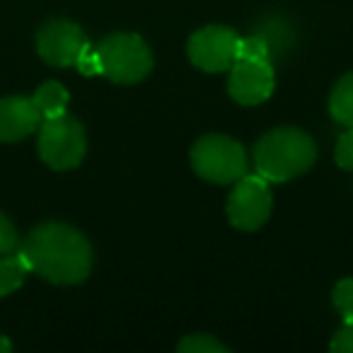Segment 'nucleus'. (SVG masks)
<instances>
[{
  "instance_id": "1",
  "label": "nucleus",
  "mask_w": 353,
  "mask_h": 353,
  "mask_svg": "<svg viewBox=\"0 0 353 353\" xmlns=\"http://www.w3.org/2000/svg\"><path fill=\"white\" fill-rule=\"evenodd\" d=\"M32 274L49 283H83L92 271V247L88 237L65 223H41L20 245Z\"/></svg>"
},
{
  "instance_id": "18",
  "label": "nucleus",
  "mask_w": 353,
  "mask_h": 353,
  "mask_svg": "<svg viewBox=\"0 0 353 353\" xmlns=\"http://www.w3.org/2000/svg\"><path fill=\"white\" fill-rule=\"evenodd\" d=\"M336 165L341 170L353 172V128H348L346 133H341L336 143Z\"/></svg>"
},
{
  "instance_id": "11",
  "label": "nucleus",
  "mask_w": 353,
  "mask_h": 353,
  "mask_svg": "<svg viewBox=\"0 0 353 353\" xmlns=\"http://www.w3.org/2000/svg\"><path fill=\"white\" fill-rule=\"evenodd\" d=\"M32 99H34L37 109L41 112V119H51V117H59V114H65L68 102H70V94L61 83L49 80V83L37 88V92Z\"/></svg>"
},
{
  "instance_id": "20",
  "label": "nucleus",
  "mask_w": 353,
  "mask_h": 353,
  "mask_svg": "<svg viewBox=\"0 0 353 353\" xmlns=\"http://www.w3.org/2000/svg\"><path fill=\"white\" fill-rule=\"evenodd\" d=\"M80 68V73L85 75H102V70H99V56H97V49H94L92 44L85 49V54L78 59V63H75Z\"/></svg>"
},
{
  "instance_id": "14",
  "label": "nucleus",
  "mask_w": 353,
  "mask_h": 353,
  "mask_svg": "<svg viewBox=\"0 0 353 353\" xmlns=\"http://www.w3.org/2000/svg\"><path fill=\"white\" fill-rule=\"evenodd\" d=\"M176 351L179 353H228L230 348L223 346L221 341H216L211 334H189L187 339L179 341Z\"/></svg>"
},
{
  "instance_id": "3",
  "label": "nucleus",
  "mask_w": 353,
  "mask_h": 353,
  "mask_svg": "<svg viewBox=\"0 0 353 353\" xmlns=\"http://www.w3.org/2000/svg\"><path fill=\"white\" fill-rule=\"evenodd\" d=\"M99 70L117 85H136L152 70V54L143 37L131 32H117L99 41Z\"/></svg>"
},
{
  "instance_id": "10",
  "label": "nucleus",
  "mask_w": 353,
  "mask_h": 353,
  "mask_svg": "<svg viewBox=\"0 0 353 353\" xmlns=\"http://www.w3.org/2000/svg\"><path fill=\"white\" fill-rule=\"evenodd\" d=\"M41 126V112L32 97L0 99V141L17 143Z\"/></svg>"
},
{
  "instance_id": "9",
  "label": "nucleus",
  "mask_w": 353,
  "mask_h": 353,
  "mask_svg": "<svg viewBox=\"0 0 353 353\" xmlns=\"http://www.w3.org/2000/svg\"><path fill=\"white\" fill-rule=\"evenodd\" d=\"M276 78L269 61H235L230 68L228 92L242 107H256L274 94Z\"/></svg>"
},
{
  "instance_id": "4",
  "label": "nucleus",
  "mask_w": 353,
  "mask_h": 353,
  "mask_svg": "<svg viewBox=\"0 0 353 353\" xmlns=\"http://www.w3.org/2000/svg\"><path fill=\"white\" fill-rule=\"evenodd\" d=\"M247 152L235 138L211 133L194 143L192 167L211 184H235L247 174Z\"/></svg>"
},
{
  "instance_id": "7",
  "label": "nucleus",
  "mask_w": 353,
  "mask_h": 353,
  "mask_svg": "<svg viewBox=\"0 0 353 353\" xmlns=\"http://www.w3.org/2000/svg\"><path fill=\"white\" fill-rule=\"evenodd\" d=\"M237 39L240 37L223 25H208L189 37L187 56L199 70L223 73L237 61Z\"/></svg>"
},
{
  "instance_id": "15",
  "label": "nucleus",
  "mask_w": 353,
  "mask_h": 353,
  "mask_svg": "<svg viewBox=\"0 0 353 353\" xmlns=\"http://www.w3.org/2000/svg\"><path fill=\"white\" fill-rule=\"evenodd\" d=\"M237 61H269V44L264 37L237 39Z\"/></svg>"
},
{
  "instance_id": "6",
  "label": "nucleus",
  "mask_w": 353,
  "mask_h": 353,
  "mask_svg": "<svg viewBox=\"0 0 353 353\" xmlns=\"http://www.w3.org/2000/svg\"><path fill=\"white\" fill-rule=\"evenodd\" d=\"M274 199L269 192V182L261 174H245L235 182L228 199V221L232 228L245 232H254L269 221Z\"/></svg>"
},
{
  "instance_id": "5",
  "label": "nucleus",
  "mask_w": 353,
  "mask_h": 353,
  "mask_svg": "<svg viewBox=\"0 0 353 353\" xmlns=\"http://www.w3.org/2000/svg\"><path fill=\"white\" fill-rule=\"evenodd\" d=\"M37 152L51 170H73L85 160L88 138L83 123L68 112L59 117L41 119Z\"/></svg>"
},
{
  "instance_id": "12",
  "label": "nucleus",
  "mask_w": 353,
  "mask_h": 353,
  "mask_svg": "<svg viewBox=\"0 0 353 353\" xmlns=\"http://www.w3.org/2000/svg\"><path fill=\"white\" fill-rule=\"evenodd\" d=\"M30 266H27L22 252H12V254H3L0 256V298L15 293L25 279L30 276Z\"/></svg>"
},
{
  "instance_id": "8",
  "label": "nucleus",
  "mask_w": 353,
  "mask_h": 353,
  "mask_svg": "<svg viewBox=\"0 0 353 353\" xmlns=\"http://www.w3.org/2000/svg\"><path fill=\"white\" fill-rule=\"evenodd\" d=\"M88 46L90 41L85 32L70 20H51L37 34V51L46 63L56 68L75 65Z\"/></svg>"
},
{
  "instance_id": "17",
  "label": "nucleus",
  "mask_w": 353,
  "mask_h": 353,
  "mask_svg": "<svg viewBox=\"0 0 353 353\" xmlns=\"http://www.w3.org/2000/svg\"><path fill=\"white\" fill-rule=\"evenodd\" d=\"M17 250H20V237H17L15 225H12L6 213H0V256L12 254Z\"/></svg>"
},
{
  "instance_id": "16",
  "label": "nucleus",
  "mask_w": 353,
  "mask_h": 353,
  "mask_svg": "<svg viewBox=\"0 0 353 353\" xmlns=\"http://www.w3.org/2000/svg\"><path fill=\"white\" fill-rule=\"evenodd\" d=\"M334 307L341 312L343 322H353V279H341L334 285Z\"/></svg>"
},
{
  "instance_id": "2",
  "label": "nucleus",
  "mask_w": 353,
  "mask_h": 353,
  "mask_svg": "<svg viewBox=\"0 0 353 353\" xmlns=\"http://www.w3.org/2000/svg\"><path fill=\"white\" fill-rule=\"evenodd\" d=\"M317 160V145L300 128L281 126L261 136L254 145V170L266 182H288L305 174Z\"/></svg>"
},
{
  "instance_id": "19",
  "label": "nucleus",
  "mask_w": 353,
  "mask_h": 353,
  "mask_svg": "<svg viewBox=\"0 0 353 353\" xmlns=\"http://www.w3.org/2000/svg\"><path fill=\"white\" fill-rule=\"evenodd\" d=\"M329 351L334 353H353V322H343V327L336 332V336L329 343Z\"/></svg>"
},
{
  "instance_id": "13",
  "label": "nucleus",
  "mask_w": 353,
  "mask_h": 353,
  "mask_svg": "<svg viewBox=\"0 0 353 353\" xmlns=\"http://www.w3.org/2000/svg\"><path fill=\"white\" fill-rule=\"evenodd\" d=\"M329 114L336 123L353 128V73L343 75L332 90L329 97Z\"/></svg>"
},
{
  "instance_id": "21",
  "label": "nucleus",
  "mask_w": 353,
  "mask_h": 353,
  "mask_svg": "<svg viewBox=\"0 0 353 353\" xmlns=\"http://www.w3.org/2000/svg\"><path fill=\"white\" fill-rule=\"evenodd\" d=\"M10 351H12V343L6 336H0V353H10Z\"/></svg>"
}]
</instances>
